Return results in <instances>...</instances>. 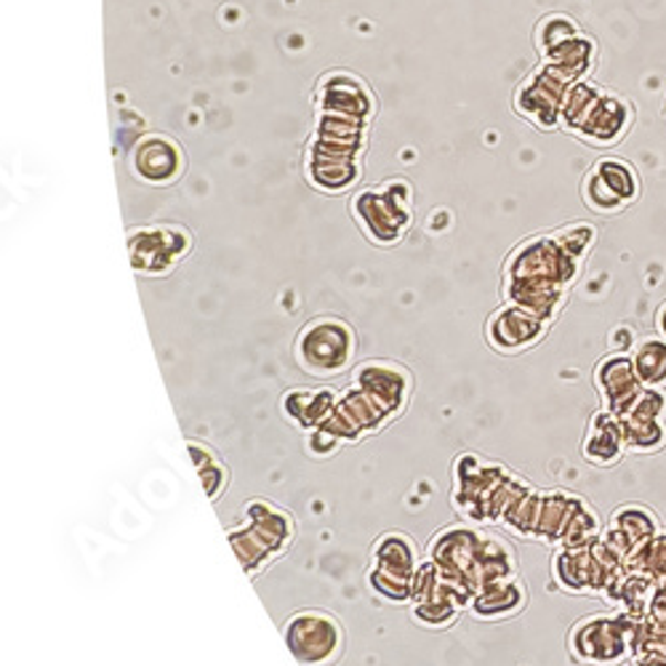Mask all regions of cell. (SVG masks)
<instances>
[{
  "label": "cell",
  "instance_id": "ffe728a7",
  "mask_svg": "<svg viewBox=\"0 0 666 666\" xmlns=\"http://www.w3.org/2000/svg\"><path fill=\"white\" fill-rule=\"evenodd\" d=\"M643 653H664L666 656V611H651L648 616H639L635 658Z\"/></svg>",
  "mask_w": 666,
  "mask_h": 666
},
{
  "label": "cell",
  "instance_id": "5bb4252c",
  "mask_svg": "<svg viewBox=\"0 0 666 666\" xmlns=\"http://www.w3.org/2000/svg\"><path fill=\"white\" fill-rule=\"evenodd\" d=\"M592 54H594L592 41H584V38L575 35V38H571V41L562 43L560 49H554L552 54H549V67L565 77L568 83H573L575 77H581V73L590 67Z\"/></svg>",
  "mask_w": 666,
  "mask_h": 666
},
{
  "label": "cell",
  "instance_id": "ac0fdd59",
  "mask_svg": "<svg viewBox=\"0 0 666 666\" xmlns=\"http://www.w3.org/2000/svg\"><path fill=\"white\" fill-rule=\"evenodd\" d=\"M632 571L651 575L653 581L666 579V530H658L651 541H645L630 558Z\"/></svg>",
  "mask_w": 666,
  "mask_h": 666
},
{
  "label": "cell",
  "instance_id": "e0dca14e",
  "mask_svg": "<svg viewBox=\"0 0 666 666\" xmlns=\"http://www.w3.org/2000/svg\"><path fill=\"white\" fill-rule=\"evenodd\" d=\"M600 96L603 94H600L594 86H590V83H575V86L568 88L565 102H562V118H565L568 126L575 128V131H581L584 123L590 120L592 109L600 102Z\"/></svg>",
  "mask_w": 666,
  "mask_h": 666
},
{
  "label": "cell",
  "instance_id": "4316f807",
  "mask_svg": "<svg viewBox=\"0 0 666 666\" xmlns=\"http://www.w3.org/2000/svg\"><path fill=\"white\" fill-rule=\"evenodd\" d=\"M635 666H666V656L664 653H643V656H637Z\"/></svg>",
  "mask_w": 666,
  "mask_h": 666
},
{
  "label": "cell",
  "instance_id": "603a6c76",
  "mask_svg": "<svg viewBox=\"0 0 666 666\" xmlns=\"http://www.w3.org/2000/svg\"><path fill=\"white\" fill-rule=\"evenodd\" d=\"M571 38H575V28L571 19H547L545 28H541V46L547 49V54H552L554 49H560L562 43H568Z\"/></svg>",
  "mask_w": 666,
  "mask_h": 666
},
{
  "label": "cell",
  "instance_id": "3957f363",
  "mask_svg": "<svg viewBox=\"0 0 666 666\" xmlns=\"http://www.w3.org/2000/svg\"><path fill=\"white\" fill-rule=\"evenodd\" d=\"M598 384L607 403V411H613L616 416L630 411V405L635 403L639 390H643V381H639L635 371V360L630 355H613V358L603 360L598 368Z\"/></svg>",
  "mask_w": 666,
  "mask_h": 666
},
{
  "label": "cell",
  "instance_id": "6da1fadb",
  "mask_svg": "<svg viewBox=\"0 0 666 666\" xmlns=\"http://www.w3.org/2000/svg\"><path fill=\"white\" fill-rule=\"evenodd\" d=\"M639 616H594L575 626L573 651L575 656L592 664H619L637 653Z\"/></svg>",
  "mask_w": 666,
  "mask_h": 666
},
{
  "label": "cell",
  "instance_id": "9a60e30c",
  "mask_svg": "<svg viewBox=\"0 0 666 666\" xmlns=\"http://www.w3.org/2000/svg\"><path fill=\"white\" fill-rule=\"evenodd\" d=\"M594 173H598L603 182L611 187L613 195H616L621 203H632L639 195V179L626 160L621 158H603L598 166H594Z\"/></svg>",
  "mask_w": 666,
  "mask_h": 666
},
{
  "label": "cell",
  "instance_id": "7402d4cb",
  "mask_svg": "<svg viewBox=\"0 0 666 666\" xmlns=\"http://www.w3.org/2000/svg\"><path fill=\"white\" fill-rule=\"evenodd\" d=\"M554 241H558L568 254L579 258L594 243V228H590V224H573V228L558 232Z\"/></svg>",
  "mask_w": 666,
  "mask_h": 666
},
{
  "label": "cell",
  "instance_id": "30bf717a",
  "mask_svg": "<svg viewBox=\"0 0 666 666\" xmlns=\"http://www.w3.org/2000/svg\"><path fill=\"white\" fill-rule=\"evenodd\" d=\"M496 326L501 328V334L496 336V345L504 347H522V345H533L539 339V334L545 331V318L541 315H533L530 309H507L496 318Z\"/></svg>",
  "mask_w": 666,
  "mask_h": 666
},
{
  "label": "cell",
  "instance_id": "9c48e42d",
  "mask_svg": "<svg viewBox=\"0 0 666 666\" xmlns=\"http://www.w3.org/2000/svg\"><path fill=\"white\" fill-rule=\"evenodd\" d=\"M624 432H621V419L613 411L600 413L594 416L592 432L586 437L584 454L592 458L594 464H613L619 462L621 451H624Z\"/></svg>",
  "mask_w": 666,
  "mask_h": 666
},
{
  "label": "cell",
  "instance_id": "5b68a950",
  "mask_svg": "<svg viewBox=\"0 0 666 666\" xmlns=\"http://www.w3.org/2000/svg\"><path fill=\"white\" fill-rule=\"evenodd\" d=\"M658 533L656 517L643 507H624L613 517L611 533H607L605 545L616 549L621 558H632L645 541H651Z\"/></svg>",
  "mask_w": 666,
  "mask_h": 666
},
{
  "label": "cell",
  "instance_id": "7a4b0ae2",
  "mask_svg": "<svg viewBox=\"0 0 666 666\" xmlns=\"http://www.w3.org/2000/svg\"><path fill=\"white\" fill-rule=\"evenodd\" d=\"M286 639L304 664H320L339 648V626L326 613H302L290 621Z\"/></svg>",
  "mask_w": 666,
  "mask_h": 666
},
{
  "label": "cell",
  "instance_id": "ba28073f",
  "mask_svg": "<svg viewBox=\"0 0 666 666\" xmlns=\"http://www.w3.org/2000/svg\"><path fill=\"white\" fill-rule=\"evenodd\" d=\"M137 168L141 177L150 179V182H168L182 168V155H179L177 145H171L168 139H145L137 152Z\"/></svg>",
  "mask_w": 666,
  "mask_h": 666
},
{
  "label": "cell",
  "instance_id": "8992f818",
  "mask_svg": "<svg viewBox=\"0 0 666 666\" xmlns=\"http://www.w3.org/2000/svg\"><path fill=\"white\" fill-rule=\"evenodd\" d=\"M358 213L366 228L373 232L379 241H394L400 224L405 222V209L398 203L392 192H366L358 200Z\"/></svg>",
  "mask_w": 666,
  "mask_h": 666
},
{
  "label": "cell",
  "instance_id": "44dd1931",
  "mask_svg": "<svg viewBox=\"0 0 666 666\" xmlns=\"http://www.w3.org/2000/svg\"><path fill=\"white\" fill-rule=\"evenodd\" d=\"M666 411V394L656 387H643L635 398V403L630 405V411L621 413L619 419H662Z\"/></svg>",
  "mask_w": 666,
  "mask_h": 666
},
{
  "label": "cell",
  "instance_id": "8fae6325",
  "mask_svg": "<svg viewBox=\"0 0 666 666\" xmlns=\"http://www.w3.org/2000/svg\"><path fill=\"white\" fill-rule=\"evenodd\" d=\"M635 371L643 387H656L662 390L666 387V339L664 336H656V339H645L639 341L635 355Z\"/></svg>",
  "mask_w": 666,
  "mask_h": 666
},
{
  "label": "cell",
  "instance_id": "52a82bcc",
  "mask_svg": "<svg viewBox=\"0 0 666 666\" xmlns=\"http://www.w3.org/2000/svg\"><path fill=\"white\" fill-rule=\"evenodd\" d=\"M630 118L632 113L624 102L616 99V96L603 94L598 105H594L590 120H586L584 128H581V134L600 141V145H611V141H616L621 134L626 131V123H630Z\"/></svg>",
  "mask_w": 666,
  "mask_h": 666
},
{
  "label": "cell",
  "instance_id": "cb8c5ba5",
  "mask_svg": "<svg viewBox=\"0 0 666 666\" xmlns=\"http://www.w3.org/2000/svg\"><path fill=\"white\" fill-rule=\"evenodd\" d=\"M584 195H586V200H590V205L594 211H619V209H624V203H621V200L613 195L611 187H607L603 179L598 177V173H592V177H590Z\"/></svg>",
  "mask_w": 666,
  "mask_h": 666
},
{
  "label": "cell",
  "instance_id": "484cf974",
  "mask_svg": "<svg viewBox=\"0 0 666 666\" xmlns=\"http://www.w3.org/2000/svg\"><path fill=\"white\" fill-rule=\"evenodd\" d=\"M651 611H666V579L656 581V598H653Z\"/></svg>",
  "mask_w": 666,
  "mask_h": 666
},
{
  "label": "cell",
  "instance_id": "277c9868",
  "mask_svg": "<svg viewBox=\"0 0 666 666\" xmlns=\"http://www.w3.org/2000/svg\"><path fill=\"white\" fill-rule=\"evenodd\" d=\"M568 88H571V83L547 64V67L522 88L520 109L528 113L533 120H539L541 126H552V123L558 120L562 102H565L568 96Z\"/></svg>",
  "mask_w": 666,
  "mask_h": 666
},
{
  "label": "cell",
  "instance_id": "4fadbf2b",
  "mask_svg": "<svg viewBox=\"0 0 666 666\" xmlns=\"http://www.w3.org/2000/svg\"><path fill=\"white\" fill-rule=\"evenodd\" d=\"M323 109L331 115H345V118H363L368 113V96L358 83L345 81V83H331L323 92Z\"/></svg>",
  "mask_w": 666,
  "mask_h": 666
},
{
  "label": "cell",
  "instance_id": "83f0119b",
  "mask_svg": "<svg viewBox=\"0 0 666 666\" xmlns=\"http://www.w3.org/2000/svg\"><path fill=\"white\" fill-rule=\"evenodd\" d=\"M656 326H658V334L664 336L666 339V304L662 309H658V315H656Z\"/></svg>",
  "mask_w": 666,
  "mask_h": 666
},
{
  "label": "cell",
  "instance_id": "d4e9b609",
  "mask_svg": "<svg viewBox=\"0 0 666 666\" xmlns=\"http://www.w3.org/2000/svg\"><path fill=\"white\" fill-rule=\"evenodd\" d=\"M320 134L323 139H334V141H358L360 126L355 118H345V115H331L320 123Z\"/></svg>",
  "mask_w": 666,
  "mask_h": 666
},
{
  "label": "cell",
  "instance_id": "7c38bea8",
  "mask_svg": "<svg viewBox=\"0 0 666 666\" xmlns=\"http://www.w3.org/2000/svg\"><path fill=\"white\" fill-rule=\"evenodd\" d=\"M134 264L141 269H160L166 258L179 254V245L171 243V232H141L131 241Z\"/></svg>",
  "mask_w": 666,
  "mask_h": 666
},
{
  "label": "cell",
  "instance_id": "2e32d148",
  "mask_svg": "<svg viewBox=\"0 0 666 666\" xmlns=\"http://www.w3.org/2000/svg\"><path fill=\"white\" fill-rule=\"evenodd\" d=\"M621 432L630 451H658L666 443L662 419H621Z\"/></svg>",
  "mask_w": 666,
  "mask_h": 666
},
{
  "label": "cell",
  "instance_id": "d6986e66",
  "mask_svg": "<svg viewBox=\"0 0 666 666\" xmlns=\"http://www.w3.org/2000/svg\"><path fill=\"white\" fill-rule=\"evenodd\" d=\"M313 179L328 190H339L355 179V168L349 158H323L313 155Z\"/></svg>",
  "mask_w": 666,
  "mask_h": 666
}]
</instances>
